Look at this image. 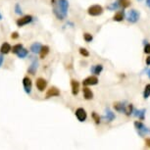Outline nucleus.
Listing matches in <instances>:
<instances>
[{
	"mask_svg": "<svg viewBox=\"0 0 150 150\" xmlns=\"http://www.w3.org/2000/svg\"><path fill=\"white\" fill-rule=\"evenodd\" d=\"M115 118L116 117H115L114 113H113L109 108H107L106 111H105V116H104V119H105L107 122H112Z\"/></svg>",
	"mask_w": 150,
	"mask_h": 150,
	"instance_id": "nucleus-16",
	"label": "nucleus"
},
{
	"mask_svg": "<svg viewBox=\"0 0 150 150\" xmlns=\"http://www.w3.org/2000/svg\"><path fill=\"white\" fill-rule=\"evenodd\" d=\"M83 97L86 99H87V100L93 98V93H92L91 90L88 88V87H83Z\"/></svg>",
	"mask_w": 150,
	"mask_h": 150,
	"instance_id": "nucleus-19",
	"label": "nucleus"
},
{
	"mask_svg": "<svg viewBox=\"0 0 150 150\" xmlns=\"http://www.w3.org/2000/svg\"><path fill=\"white\" fill-rule=\"evenodd\" d=\"M23 86H24L25 92H26L27 94H30V93L32 92L33 83H32V80H30L29 77H25L23 79Z\"/></svg>",
	"mask_w": 150,
	"mask_h": 150,
	"instance_id": "nucleus-6",
	"label": "nucleus"
},
{
	"mask_svg": "<svg viewBox=\"0 0 150 150\" xmlns=\"http://www.w3.org/2000/svg\"><path fill=\"white\" fill-rule=\"evenodd\" d=\"M134 127L137 129V131L138 132V134L140 135L141 137H144L147 134H150V129L147 128V127L141 122H134Z\"/></svg>",
	"mask_w": 150,
	"mask_h": 150,
	"instance_id": "nucleus-2",
	"label": "nucleus"
},
{
	"mask_svg": "<svg viewBox=\"0 0 150 150\" xmlns=\"http://www.w3.org/2000/svg\"><path fill=\"white\" fill-rule=\"evenodd\" d=\"M46 86H47V81L43 78H38L36 80V87H38L39 91H44Z\"/></svg>",
	"mask_w": 150,
	"mask_h": 150,
	"instance_id": "nucleus-9",
	"label": "nucleus"
},
{
	"mask_svg": "<svg viewBox=\"0 0 150 150\" xmlns=\"http://www.w3.org/2000/svg\"><path fill=\"white\" fill-rule=\"evenodd\" d=\"M3 61H4V58H3V55H2V53L0 54V67H1V65L3 64Z\"/></svg>",
	"mask_w": 150,
	"mask_h": 150,
	"instance_id": "nucleus-34",
	"label": "nucleus"
},
{
	"mask_svg": "<svg viewBox=\"0 0 150 150\" xmlns=\"http://www.w3.org/2000/svg\"><path fill=\"white\" fill-rule=\"evenodd\" d=\"M92 118H93V120L95 121V123L96 124H100V117H99V115L98 114H96L95 112H93L92 113Z\"/></svg>",
	"mask_w": 150,
	"mask_h": 150,
	"instance_id": "nucleus-30",
	"label": "nucleus"
},
{
	"mask_svg": "<svg viewBox=\"0 0 150 150\" xmlns=\"http://www.w3.org/2000/svg\"><path fill=\"white\" fill-rule=\"evenodd\" d=\"M150 96V83L146 84L144 87V91H143V97L147 99Z\"/></svg>",
	"mask_w": 150,
	"mask_h": 150,
	"instance_id": "nucleus-24",
	"label": "nucleus"
},
{
	"mask_svg": "<svg viewBox=\"0 0 150 150\" xmlns=\"http://www.w3.org/2000/svg\"><path fill=\"white\" fill-rule=\"evenodd\" d=\"M103 70V66L101 64L99 65H94V66L91 67V69H90V72L92 74H94V75H99L101 72H102Z\"/></svg>",
	"mask_w": 150,
	"mask_h": 150,
	"instance_id": "nucleus-17",
	"label": "nucleus"
},
{
	"mask_svg": "<svg viewBox=\"0 0 150 150\" xmlns=\"http://www.w3.org/2000/svg\"><path fill=\"white\" fill-rule=\"evenodd\" d=\"M49 53V46H47V45H43L40 50V58L41 59H44L45 57L47 56V54Z\"/></svg>",
	"mask_w": 150,
	"mask_h": 150,
	"instance_id": "nucleus-21",
	"label": "nucleus"
},
{
	"mask_svg": "<svg viewBox=\"0 0 150 150\" xmlns=\"http://www.w3.org/2000/svg\"><path fill=\"white\" fill-rule=\"evenodd\" d=\"M146 5L148 7H150V0H146Z\"/></svg>",
	"mask_w": 150,
	"mask_h": 150,
	"instance_id": "nucleus-37",
	"label": "nucleus"
},
{
	"mask_svg": "<svg viewBox=\"0 0 150 150\" xmlns=\"http://www.w3.org/2000/svg\"><path fill=\"white\" fill-rule=\"evenodd\" d=\"M119 4H120V6L122 8H128L129 5H131V1L129 0H118Z\"/></svg>",
	"mask_w": 150,
	"mask_h": 150,
	"instance_id": "nucleus-23",
	"label": "nucleus"
},
{
	"mask_svg": "<svg viewBox=\"0 0 150 150\" xmlns=\"http://www.w3.org/2000/svg\"><path fill=\"white\" fill-rule=\"evenodd\" d=\"M120 7V4H119V2H114V3H112L111 5H109V6H107L109 10H116L118 9V8Z\"/></svg>",
	"mask_w": 150,
	"mask_h": 150,
	"instance_id": "nucleus-28",
	"label": "nucleus"
},
{
	"mask_svg": "<svg viewBox=\"0 0 150 150\" xmlns=\"http://www.w3.org/2000/svg\"><path fill=\"white\" fill-rule=\"evenodd\" d=\"M43 45H41L39 42H35V43L32 44V46H30V51L33 53H35V54H38V53H40V50Z\"/></svg>",
	"mask_w": 150,
	"mask_h": 150,
	"instance_id": "nucleus-14",
	"label": "nucleus"
},
{
	"mask_svg": "<svg viewBox=\"0 0 150 150\" xmlns=\"http://www.w3.org/2000/svg\"><path fill=\"white\" fill-rule=\"evenodd\" d=\"M19 38V33H17V32H14V33H12V35H11V38L12 39H17Z\"/></svg>",
	"mask_w": 150,
	"mask_h": 150,
	"instance_id": "nucleus-33",
	"label": "nucleus"
},
{
	"mask_svg": "<svg viewBox=\"0 0 150 150\" xmlns=\"http://www.w3.org/2000/svg\"><path fill=\"white\" fill-rule=\"evenodd\" d=\"M114 109L117 112L126 113L127 105L125 104V102H116V103H114Z\"/></svg>",
	"mask_w": 150,
	"mask_h": 150,
	"instance_id": "nucleus-12",
	"label": "nucleus"
},
{
	"mask_svg": "<svg viewBox=\"0 0 150 150\" xmlns=\"http://www.w3.org/2000/svg\"><path fill=\"white\" fill-rule=\"evenodd\" d=\"M53 13L58 20H64L67 17L69 2L68 0H51Z\"/></svg>",
	"mask_w": 150,
	"mask_h": 150,
	"instance_id": "nucleus-1",
	"label": "nucleus"
},
{
	"mask_svg": "<svg viewBox=\"0 0 150 150\" xmlns=\"http://www.w3.org/2000/svg\"><path fill=\"white\" fill-rule=\"evenodd\" d=\"M76 117L78 118V120L80 122H84L86 120V117H87V114L86 112V110L83 108H78L76 110Z\"/></svg>",
	"mask_w": 150,
	"mask_h": 150,
	"instance_id": "nucleus-7",
	"label": "nucleus"
},
{
	"mask_svg": "<svg viewBox=\"0 0 150 150\" xmlns=\"http://www.w3.org/2000/svg\"><path fill=\"white\" fill-rule=\"evenodd\" d=\"M1 19H2V15L0 14V20H1Z\"/></svg>",
	"mask_w": 150,
	"mask_h": 150,
	"instance_id": "nucleus-39",
	"label": "nucleus"
},
{
	"mask_svg": "<svg viewBox=\"0 0 150 150\" xmlns=\"http://www.w3.org/2000/svg\"><path fill=\"white\" fill-rule=\"evenodd\" d=\"M134 116L137 117L139 120H144V117H145V113H146V110L145 109H140V110H134Z\"/></svg>",
	"mask_w": 150,
	"mask_h": 150,
	"instance_id": "nucleus-18",
	"label": "nucleus"
},
{
	"mask_svg": "<svg viewBox=\"0 0 150 150\" xmlns=\"http://www.w3.org/2000/svg\"><path fill=\"white\" fill-rule=\"evenodd\" d=\"M11 50H12V47H11V45L8 43V42H4V43L1 45V47H0V52H1L2 54H8Z\"/></svg>",
	"mask_w": 150,
	"mask_h": 150,
	"instance_id": "nucleus-15",
	"label": "nucleus"
},
{
	"mask_svg": "<svg viewBox=\"0 0 150 150\" xmlns=\"http://www.w3.org/2000/svg\"><path fill=\"white\" fill-rule=\"evenodd\" d=\"M146 65H148V66H150V56H148V57L146 58Z\"/></svg>",
	"mask_w": 150,
	"mask_h": 150,
	"instance_id": "nucleus-36",
	"label": "nucleus"
},
{
	"mask_svg": "<svg viewBox=\"0 0 150 150\" xmlns=\"http://www.w3.org/2000/svg\"><path fill=\"white\" fill-rule=\"evenodd\" d=\"M38 68V59H33V62H32V64H30V66L29 67V69H28V73L30 74V75H35Z\"/></svg>",
	"mask_w": 150,
	"mask_h": 150,
	"instance_id": "nucleus-11",
	"label": "nucleus"
},
{
	"mask_svg": "<svg viewBox=\"0 0 150 150\" xmlns=\"http://www.w3.org/2000/svg\"><path fill=\"white\" fill-rule=\"evenodd\" d=\"M80 53H81V56H83V57H88V56H89V52L87 51L86 48H83V47L80 48Z\"/></svg>",
	"mask_w": 150,
	"mask_h": 150,
	"instance_id": "nucleus-27",
	"label": "nucleus"
},
{
	"mask_svg": "<svg viewBox=\"0 0 150 150\" xmlns=\"http://www.w3.org/2000/svg\"><path fill=\"white\" fill-rule=\"evenodd\" d=\"M144 53L150 54V44H146L145 46H144Z\"/></svg>",
	"mask_w": 150,
	"mask_h": 150,
	"instance_id": "nucleus-32",
	"label": "nucleus"
},
{
	"mask_svg": "<svg viewBox=\"0 0 150 150\" xmlns=\"http://www.w3.org/2000/svg\"><path fill=\"white\" fill-rule=\"evenodd\" d=\"M33 21V16L26 15V16H24V17H22V18L17 20L16 24H17V26L21 28V27L26 26V25H29L30 23H32Z\"/></svg>",
	"mask_w": 150,
	"mask_h": 150,
	"instance_id": "nucleus-4",
	"label": "nucleus"
},
{
	"mask_svg": "<svg viewBox=\"0 0 150 150\" xmlns=\"http://www.w3.org/2000/svg\"><path fill=\"white\" fill-rule=\"evenodd\" d=\"M147 76H148V78L150 79V70L148 71V72H147Z\"/></svg>",
	"mask_w": 150,
	"mask_h": 150,
	"instance_id": "nucleus-38",
	"label": "nucleus"
},
{
	"mask_svg": "<svg viewBox=\"0 0 150 150\" xmlns=\"http://www.w3.org/2000/svg\"><path fill=\"white\" fill-rule=\"evenodd\" d=\"M22 48H23V44H16L12 47V50H11V51H12L14 54H17Z\"/></svg>",
	"mask_w": 150,
	"mask_h": 150,
	"instance_id": "nucleus-25",
	"label": "nucleus"
},
{
	"mask_svg": "<svg viewBox=\"0 0 150 150\" xmlns=\"http://www.w3.org/2000/svg\"><path fill=\"white\" fill-rule=\"evenodd\" d=\"M125 18V12L124 11H119L114 15L113 17V20H114L115 22H122Z\"/></svg>",
	"mask_w": 150,
	"mask_h": 150,
	"instance_id": "nucleus-20",
	"label": "nucleus"
},
{
	"mask_svg": "<svg viewBox=\"0 0 150 150\" xmlns=\"http://www.w3.org/2000/svg\"><path fill=\"white\" fill-rule=\"evenodd\" d=\"M59 95H60V91H59V89L55 86H51L46 92V98L56 97V96H59Z\"/></svg>",
	"mask_w": 150,
	"mask_h": 150,
	"instance_id": "nucleus-10",
	"label": "nucleus"
},
{
	"mask_svg": "<svg viewBox=\"0 0 150 150\" xmlns=\"http://www.w3.org/2000/svg\"><path fill=\"white\" fill-rule=\"evenodd\" d=\"M132 113H134V106H132V104H128V105H127L126 113H125V114L129 116V115H132Z\"/></svg>",
	"mask_w": 150,
	"mask_h": 150,
	"instance_id": "nucleus-26",
	"label": "nucleus"
},
{
	"mask_svg": "<svg viewBox=\"0 0 150 150\" xmlns=\"http://www.w3.org/2000/svg\"><path fill=\"white\" fill-rule=\"evenodd\" d=\"M138 1H141V0H138Z\"/></svg>",
	"mask_w": 150,
	"mask_h": 150,
	"instance_id": "nucleus-40",
	"label": "nucleus"
},
{
	"mask_svg": "<svg viewBox=\"0 0 150 150\" xmlns=\"http://www.w3.org/2000/svg\"><path fill=\"white\" fill-rule=\"evenodd\" d=\"M98 83V79L95 77V76H90V77H87L86 79H84L83 81V84L86 86H95V84Z\"/></svg>",
	"mask_w": 150,
	"mask_h": 150,
	"instance_id": "nucleus-8",
	"label": "nucleus"
},
{
	"mask_svg": "<svg viewBox=\"0 0 150 150\" xmlns=\"http://www.w3.org/2000/svg\"><path fill=\"white\" fill-rule=\"evenodd\" d=\"M145 144L148 147H150V138H146V139H145Z\"/></svg>",
	"mask_w": 150,
	"mask_h": 150,
	"instance_id": "nucleus-35",
	"label": "nucleus"
},
{
	"mask_svg": "<svg viewBox=\"0 0 150 150\" xmlns=\"http://www.w3.org/2000/svg\"><path fill=\"white\" fill-rule=\"evenodd\" d=\"M139 16H140V14H139L138 11L132 9V10H131L129 12L127 19H128V21L129 23H132V24H134V23H137L138 20H139Z\"/></svg>",
	"mask_w": 150,
	"mask_h": 150,
	"instance_id": "nucleus-5",
	"label": "nucleus"
},
{
	"mask_svg": "<svg viewBox=\"0 0 150 150\" xmlns=\"http://www.w3.org/2000/svg\"><path fill=\"white\" fill-rule=\"evenodd\" d=\"M15 13L17 14V15H21V14L23 13L22 8H21V6H20V4H19V3H17V4L15 5Z\"/></svg>",
	"mask_w": 150,
	"mask_h": 150,
	"instance_id": "nucleus-31",
	"label": "nucleus"
},
{
	"mask_svg": "<svg viewBox=\"0 0 150 150\" xmlns=\"http://www.w3.org/2000/svg\"><path fill=\"white\" fill-rule=\"evenodd\" d=\"M71 86H72L73 95H77L79 93V90H80V83H79V81L76 80H72L71 81Z\"/></svg>",
	"mask_w": 150,
	"mask_h": 150,
	"instance_id": "nucleus-13",
	"label": "nucleus"
},
{
	"mask_svg": "<svg viewBox=\"0 0 150 150\" xmlns=\"http://www.w3.org/2000/svg\"><path fill=\"white\" fill-rule=\"evenodd\" d=\"M83 38H84V40H86V42H91L92 39H93V36L90 35V33H84Z\"/></svg>",
	"mask_w": 150,
	"mask_h": 150,
	"instance_id": "nucleus-29",
	"label": "nucleus"
},
{
	"mask_svg": "<svg viewBox=\"0 0 150 150\" xmlns=\"http://www.w3.org/2000/svg\"><path fill=\"white\" fill-rule=\"evenodd\" d=\"M28 54H29V51L26 49V48H24L23 47L20 51L17 53V55H18V57L19 58H21V59H24L25 57H27L28 56Z\"/></svg>",
	"mask_w": 150,
	"mask_h": 150,
	"instance_id": "nucleus-22",
	"label": "nucleus"
},
{
	"mask_svg": "<svg viewBox=\"0 0 150 150\" xmlns=\"http://www.w3.org/2000/svg\"><path fill=\"white\" fill-rule=\"evenodd\" d=\"M87 13H88V15L93 17L99 16L103 13V8L100 5H92L87 9Z\"/></svg>",
	"mask_w": 150,
	"mask_h": 150,
	"instance_id": "nucleus-3",
	"label": "nucleus"
}]
</instances>
